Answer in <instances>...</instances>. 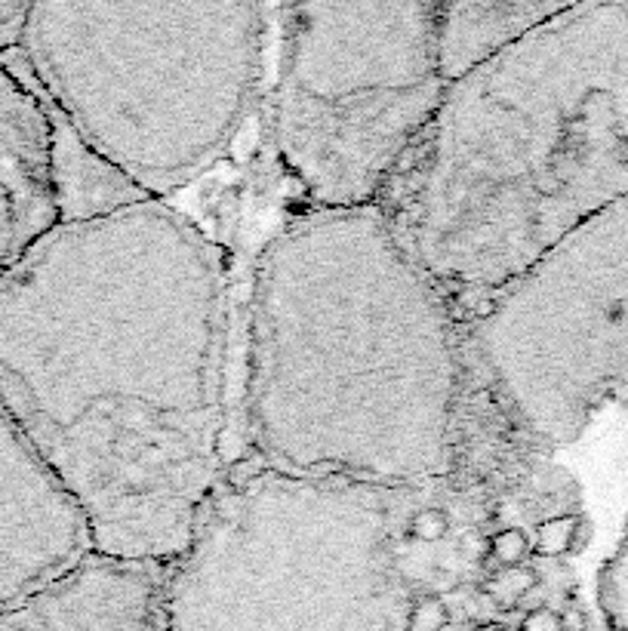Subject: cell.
<instances>
[{
  "instance_id": "2",
  "label": "cell",
  "mask_w": 628,
  "mask_h": 631,
  "mask_svg": "<svg viewBox=\"0 0 628 631\" xmlns=\"http://www.w3.org/2000/svg\"><path fill=\"white\" fill-rule=\"evenodd\" d=\"M468 370L462 311L379 207L305 210L262 247L244 308L250 465L444 484Z\"/></svg>"
},
{
  "instance_id": "14",
  "label": "cell",
  "mask_w": 628,
  "mask_h": 631,
  "mask_svg": "<svg viewBox=\"0 0 628 631\" xmlns=\"http://www.w3.org/2000/svg\"><path fill=\"white\" fill-rule=\"evenodd\" d=\"M31 4H0V62L22 47Z\"/></svg>"
},
{
  "instance_id": "9",
  "label": "cell",
  "mask_w": 628,
  "mask_h": 631,
  "mask_svg": "<svg viewBox=\"0 0 628 631\" xmlns=\"http://www.w3.org/2000/svg\"><path fill=\"white\" fill-rule=\"evenodd\" d=\"M167 564L93 551L0 616V631H164Z\"/></svg>"
},
{
  "instance_id": "1",
  "label": "cell",
  "mask_w": 628,
  "mask_h": 631,
  "mask_svg": "<svg viewBox=\"0 0 628 631\" xmlns=\"http://www.w3.org/2000/svg\"><path fill=\"white\" fill-rule=\"evenodd\" d=\"M231 290L167 201L59 222L0 278V407L96 551L170 564L225 478Z\"/></svg>"
},
{
  "instance_id": "13",
  "label": "cell",
  "mask_w": 628,
  "mask_h": 631,
  "mask_svg": "<svg viewBox=\"0 0 628 631\" xmlns=\"http://www.w3.org/2000/svg\"><path fill=\"white\" fill-rule=\"evenodd\" d=\"M536 585H539L536 570L527 567V564H518V567H505V570H496L493 576H487L484 579V595L496 607L508 610V607L521 604V598H527Z\"/></svg>"
},
{
  "instance_id": "18",
  "label": "cell",
  "mask_w": 628,
  "mask_h": 631,
  "mask_svg": "<svg viewBox=\"0 0 628 631\" xmlns=\"http://www.w3.org/2000/svg\"><path fill=\"white\" fill-rule=\"evenodd\" d=\"M521 631H567V628H564V622H561L558 613H552V610H536V613H530L524 619Z\"/></svg>"
},
{
  "instance_id": "12",
  "label": "cell",
  "mask_w": 628,
  "mask_h": 631,
  "mask_svg": "<svg viewBox=\"0 0 628 631\" xmlns=\"http://www.w3.org/2000/svg\"><path fill=\"white\" fill-rule=\"evenodd\" d=\"M47 114L53 127V179H56L59 222L93 219L133 207L139 201H151V197H145L136 185H130L114 167H108L96 151H90V145L50 105Z\"/></svg>"
},
{
  "instance_id": "17",
  "label": "cell",
  "mask_w": 628,
  "mask_h": 631,
  "mask_svg": "<svg viewBox=\"0 0 628 631\" xmlns=\"http://www.w3.org/2000/svg\"><path fill=\"white\" fill-rule=\"evenodd\" d=\"M447 610L438 598H416L410 601L407 613V631H444Z\"/></svg>"
},
{
  "instance_id": "3",
  "label": "cell",
  "mask_w": 628,
  "mask_h": 631,
  "mask_svg": "<svg viewBox=\"0 0 628 631\" xmlns=\"http://www.w3.org/2000/svg\"><path fill=\"white\" fill-rule=\"evenodd\" d=\"M628 197V4H567L453 81L379 210L462 314Z\"/></svg>"
},
{
  "instance_id": "8",
  "label": "cell",
  "mask_w": 628,
  "mask_h": 631,
  "mask_svg": "<svg viewBox=\"0 0 628 631\" xmlns=\"http://www.w3.org/2000/svg\"><path fill=\"white\" fill-rule=\"evenodd\" d=\"M59 225L53 127L13 56L0 62V278Z\"/></svg>"
},
{
  "instance_id": "6",
  "label": "cell",
  "mask_w": 628,
  "mask_h": 631,
  "mask_svg": "<svg viewBox=\"0 0 628 631\" xmlns=\"http://www.w3.org/2000/svg\"><path fill=\"white\" fill-rule=\"evenodd\" d=\"M462 318L471 358L530 441L573 444L628 391V197Z\"/></svg>"
},
{
  "instance_id": "4",
  "label": "cell",
  "mask_w": 628,
  "mask_h": 631,
  "mask_svg": "<svg viewBox=\"0 0 628 631\" xmlns=\"http://www.w3.org/2000/svg\"><path fill=\"white\" fill-rule=\"evenodd\" d=\"M262 4H31L19 71L151 201L210 170L253 111Z\"/></svg>"
},
{
  "instance_id": "16",
  "label": "cell",
  "mask_w": 628,
  "mask_h": 631,
  "mask_svg": "<svg viewBox=\"0 0 628 631\" xmlns=\"http://www.w3.org/2000/svg\"><path fill=\"white\" fill-rule=\"evenodd\" d=\"M407 530L416 542H441L450 533V518L441 508H419Z\"/></svg>"
},
{
  "instance_id": "7",
  "label": "cell",
  "mask_w": 628,
  "mask_h": 631,
  "mask_svg": "<svg viewBox=\"0 0 628 631\" xmlns=\"http://www.w3.org/2000/svg\"><path fill=\"white\" fill-rule=\"evenodd\" d=\"M96 551L87 511L0 407V616Z\"/></svg>"
},
{
  "instance_id": "5",
  "label": "cell",
  "mask_w": 628,
  "mask_h": 631,
  "mask_svg": "<svg viewBox=\"0 0 628 631\" xmlns=\"http://www.w3.org/2000/svg\"><path fill=\"white\" fill-rule=\"evenodd\" d=\"M271 87V148L308 210L379 207L447 81L438 4H290Z\"/></svg>"
},
{
  "instance_id": "15",
  "label": "cell",
  "mask_w": 628,
  "mask_h": 631,
  "mask_svg": "<svg viewBox=\"0 0 628 631\" xmlns=\"http://www.w3.org/2000/svg\"><path fill=\"white\" fill-rule=\"evenodd\" d=\"M487 558L499 570L524 564V558H527V539H524V533L521 530H502V533L490 536V542H487Z\"/></svg>"
},
{
  "instance_id": "10",
  "label": "cell",
  "mask_w": 628,
  "mask_h": 631,
  "mask_svg": "<svg viewBox=\"0 0 628 631\" xmlns=\"http://www.w3.org/2000/svg\"><path fill=\"white\" fill-rule=\"evenodd\" d=\"M468 361L471 370L459 410L453 465L444 484L453 493L471 499H499L518 490L530 475V468H536L539 456L545 453L530 441L521 422L499 401V394L478 370L471 351Z\"/></svg>"
},
{
  "instance_id": "11",
  "label": "cell",
  "mask_w": 628,
  "mask_h": 631,
  "mask_svg": "<svg viewBox=\"0 0 628 631\" xmlns=\"http://www.w3.org/2000/svg\"><path fill=\"white\" fill-rule=\"evenodd\" d=\"M567 4L533 0H462L438 4V62L447 87L487 65L527 34L555 19Z\"/></svg>"
}]
</instances>
